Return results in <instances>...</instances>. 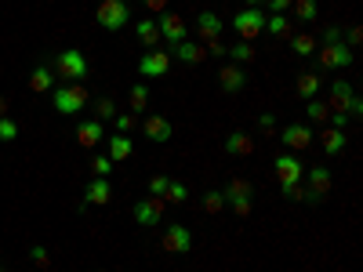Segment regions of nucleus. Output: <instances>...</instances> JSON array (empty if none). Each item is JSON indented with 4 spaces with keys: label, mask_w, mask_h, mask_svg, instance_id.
Segmentation results:
<instances>
[{
    "label": "nucleus",
    "mask_w": 363,
    "mask_h": 272,
    "mask_svg": "<svg viewBox=\"0 0 363 272\" xmlns=\"http://www.w3.org/2000/svg\"><path fill=\"white\" fill-rule=\"evenodd\" d=\"M319 40H324V44H341V29H338V26H327Z\"/></svg>",
    "instance_id": "8fccbe9b"
},
{
    "label": "nucleus",
    "mask_w": 363,
    "mask_h": 272,
    "mask_svg": "<svg viewBox=\"0 0 363 272\" xmlns=\"http://www.w3.org/2000/svg\"><path fill=\"white\" fill-rule=\"evenodd\" d=\"M167 185H171V178H167V175H153V178H149V196H164V193H167Z\"/></svg>",
    "instance_id": "79ce46f5"
},
{
    "label": "nucleus",
    "mask_w": 363,
    "mask_h": 272,
    "mask_svg": "<svg viewBox=\"0 0 363 272\" xmlns=\"http://www.w3.org/2000/svg\"><path fill=\"white\" fill-rule=\"evenodd\" d=\"M18 138V123L11 116H0V142H15Z\"/></svg>",
    "instance_id": "58836bf2"
},
{
    "label": "nucleus",
    "mask_w": 363,
    "mask_h": 272,
    "mask_svg": "<svg viewBox=\"0 0 363 272\" xmlns=\"http://www.w3.org/2000/svg\"><path fill=\"white\" fill-rule=\"evenodd\" d=\"M167 69H171V51H145L138 58L142 76H167Z\"/></svg>",
    "instance_id": "9b49d317"
},
{
    "label": "nucleus",
    "mask_w": 363,
    "mask_h": 272,
    "mask_svg": "<svg viewBox=\"0 0 363 272\" xmlns=\"http://www.w3.org/2000/svg\"><path fill=\"white\" fill-rule=\"evenodd\" d=\"M95 22L102 29L117 33V29H124L127 22H131V4H127V0H102L98 11H95Z\"/></svg>",
    "instance_id": "f257e3e1"
},
{
    "label": "nucleus",
    "mask_w": 363,
    "mask_h": 272,
    "mask_svg": "<svg viewBox=\"0 0 363 272\" xmlns=\"http://www.w3.org/2000/svg\"><path fill=\"white\" fill-rule=\"evenodd\" d=\"M0 272H4V268H0Z\"/></svg>",
    "instance_id": "5fc2aeb1"
},
{
    "label": "nucleus",
    "mask_w": 363,
    "mask_h": 272,
    "mask_svg": "<svg viewBox=\"0 0 363 272\" xmlns=\"http://www.w3.org/2000/svg\"><path fill=\"white\" fill-rule=\"evenodd\" d=\"M225 153L229 156H254V138L247 131H232L225 138Z\"/></svg>",
    "instance_id": "412c9836"
},
{
    "label": "nucleus",
    "mask_w": 363,
    "mask_h": 272,
    "mask_svg": "<svg viewBox=\"0 0 363 272\" xmlns=\"http://www.w3.org/2000/svg\"><path fill=\"white\" fill-rule=\"evenodd\" d=\"M157 29H160V40H167V48H175V44H182V40H189V22L178 11H164L157 18Z\"/></svg>",
    "instance_id": "39448f33"
},
{
    "label": "nucleus",
    "mask_w": 363,
    "mask_h": 272,
    "mask_svg": "<svg viewBox=\"0 0 363 272\" xmlns=\"http://www.w3.org/2000/svg\"><path fill=\"white\" fill-rule=\"evenodd\" d=\"M138 4H142L149 15H164V11H167V0H138Z\"/></svg>",
    "instance_id": "49530a36"
},
{
    "label": "nucleus",
    "mask_w": 363,
    "mask_h": 272,
    "mask_svg": "<svg viewBox=\"0 0 363 272\" xmlns=\"http://www.w3.org/2000/svg\"><path fill=\"white\" fill-rule=\"evenodd\" d=\"M222 196H225V203L229 200H237V196H254V185L247 182V178H232L225 189H222Z\"/></svg>",
    "instance_id": "cd10ccee"
},
{
    "label": "nucleus",
    "mask_w": 363,
    "mask_h": 272,
    "mask_svg": "<svg viewBox=\"0 0 363 272\" xmlns=\"http://www.w3.org/2000/svg\"><path fill=\"white\" fill-rule=\"evenodd\" d=\"M272 167H276V182H280V185H294V182H302V175H305V163L298 160L294 153H280Z\"/></svg>",
    "instance_id": "0eeeda50"
},
{
    "label": "nucleus",
    "mask_w": 363,
    "mask_h": 272,
    "mask_svg": "<svg viewBox=\"0 0 363 272\" xmlns=\"http://www.w3.org/2000/svg\"><path fill=\"white\" fill-rule=\"evenodd\" d=\"M356 62V51H349L345 44H324L316 48V66L319 69H345Z\"/></svg>",
    "instance_id": "423d86ee"
},
{
    "label": "nucleus",
    "mask_w": 363,
    "mask_h": 272,
    "mask_svg": "<svg viewBox=\"0 0 363 272\" xmlns=\"http://www.w3.org/2000/svg\"><path fill=\"white\" fill-rule=\"evenodd\" d=\"M316 36L312 33H291V51L298 55V58H309V55H316Z\"/></svg>",
    "instance_id": "5701e85b"
},
{
    "label": "nucleus",
    "mask_w": 363,
    "mask_h": 272,
    "mask_svg": "<svg viewBox=\"0 0 363 272\" xmlns=\"http://www.w3.org/2000/svg\"><path fill=\"white\" fill-rule=\"evenodd\" d=\"M345 142H349V138H345V131H338V128H327L324 135H319V145H324V153H327V156H338L341 149H345Z\"/></svg>",
    "instance_id": "4be33fe9"
},
{
    "label": "nucleus",
    "mask_w": 363,
    "mask_h": 272,
    "mask_svg": "<svg viewBox=\"0 0 363 272\" xmlns=\"http://www.w3.org/2000/svg\"><path fill=\"white\" fill-rule=\"evenodd\" d=\"M265 4V0H247V8H262Z\"/></svg>",
    "instance_id": "864d4df0"
},
{
    "label": "nucleus",
    "mask_w": 363,
    "mask_h": 272,
    "mask_svg": "<svg viewBox=\"0 0 363 272\" xmlns=\"http://www.w3.org/2000/svg\"><path fill=\"white\" fill-rule=\"evenodd\" d=\"M131 215H135L138 225H160V218H164V196H145V200H138Z\"/></svg>",
    "instance_id": "9d476101"
},
{
    "label": "nucleus",
    "mask_w": 363,
    "mask_h": 272,
    "mask_svg": "<svg viewBox=\"0 0 363 272\" xmlns=\"http://www.w3.org/2000/svg\"><path fill=\"white\" fill-rule=\"evenodd\" d=\"M127 106H131L135 116L149 106V88H145V83H135V88H131V95H127Z\"/></svg>",
    "instance_id": "c756f323"
},
{
    "label": "nucleus",
    "mask_w": 363,
    "mask_h": 272,
    "mask_svg": "<svg viewBox=\"0 0 363 272\" xmlns=\"http://www.w3.org/2000/svg\"><path fill=\"white\" fill-rule=\"evenodd\" d=\"M113 200V189H110V178H95L88 189H84V203L88 207H105Z\"/></svg>",
    "instance_id": "f3484780"
},
{
    "label": "nucleus",
    "mask_w": 363,
    "mask_h": 272,
    "mask_svg": "<svg viewBox=\"0 0 363 272\" xmlns=\"http://www.w3.org/2000/svg\"><path fill=\"white\" fill-rule=\"evenodd\" d=\"M305 116H309V123H327V116H331L327 102H319V98H309V102H305Z\"/></svg>",
    "instance_id": "7c9ffc66"
},
{
    "label": "nucleus",
    "mask_w": 363,
    "mask_h": 272,
    "mask_svg": "<svg viewBox=\"0 0 363 272\" xmlns=\"http://www.w3.org/2000/svg\"><path fill=\"white\" fill-rule=\"evenodd\" d=\"M113 116H117V102L113 98H98L95 102V120L105 123V120H113Z\"/></svg>",
    "instance_id": "72a5a7b5"
},
{
    "label": "nucleus",
    "mask_w": 363,
    "mask_h": 272,
    "mask_svg": "<svg viewBox=\"0 0 363 272\" xmlns=\"http://www.w3.org/2000/svg\"><path fill=\"white\" fill-rule=\"evenodd\" d=\"M171 55H175L178 62H185V66H200V62L207 58V48L200 44V40H182V44L171 48Z\"/></svg>",
    "instance_id": "dca6fc26"
},
{
    "label": "nucleus",
    "mask_w": 363,
    "mask_h": 272,
    "mask_svg": "<svg viewBox=\"0 0 363 272\" xmlns=\"http://www.w3.org/2000/svg\"><path fill=\"white\" fill-rule=\"evenodd\" d=\"M131 149H135V145H131V138H127V135H113L110 138V160L113 163L127 160V156H131Z\"/></svg>",
    "instance_id": "a878e982"
},
{
    "label": "nucleus",
    "mask_w": 363,
    "mask_h": 272,
    "mask_svg": "<svg viewBox=\"0 0 363 272\" xmlns=\"http://www.w3.org/2000/svg\"><path fill=\"white\" fill-rule=\"evenodd\" d=\"M200 203H204L207 215H222V211H225V196H222V189H207Z\"/></svg>",
    "instance_id": "2f4dec72"
},
{
    "label": "nucleus",
    "mask_w": 363,
    "mask_h": 272,
    "mask_svg": "<svg viewBox=\"0 0 363 272\" xmlns=\"http://www.w3.org/2000/svg\"><path fill=\"white\" fill-rule=\"evenodd\" d=\"M352 98H356L352 83H349V80H334V83H331V98H327V109H331V113H345Z\"/></svg>",
    "instance_id": "2eb2a0df"
},
{
    "label": "nucleus",
    "mask_w": 363,
    "mask_h": 272,
    "mask_svg": "<svg viewBox=\"0 0 363 272\" xmlns=\"http://www.w3.org/2000/svg\"><path fill=\"white\" fill-rule=\"evenodd\" d=\"M316 15H319L316 0H294V18H298V22H312Z\"/></svg>",
    "instance_id": "473e14b6"
},
{
    "label": "nucleus",
    "mask_w": 363,
    "mask_h": 272,
    "mask_svg": "<svg viewBox=\"0 0 363 272\" xmlns=\"http://www.w3.org/2000/svg\"><path fill=\"white\" fill-rule=\"evenodd\" d=\"M280 138H284V149L287 153H302V149H309V145H312V128H309V123H287Z\"/></svg>",
    "instance_id": "1a4fd4ad"
},
{
    "label": "nucleus",
    "mask_w": 363,
    "mask_h": 272,
    "mask_svg": "<svg viewBox=\"0 0 363 272\" xmlns=\"http://www.w3.org/2000/svg\"><path fill=\"white\" fill-rule=\"evenodd\" d=\"M345 113H349V116H363V102H359V98H352Z\"/></svg>",
    "instance_id": "3c124183"
},
{
    "label": "nucleus",
    "mask_w": 363,
    "mask_h": 272,
    "mask_svg": "<svg viewBox=\"0 0 363 272\" xmlns=\"http://www.w3.org/2000/svg\"><path fill=\"white\" fill-rule=\"evenodd\" d=\"M142 135L149 138V142H167L171 135H175V128H171V120L167 116H160V113H153V116H145L142 120Z\"/></svg>",
    "instance_id": "ddd939ff"
},
{
    "label": "nucleus",
    "mask_w": 363,
    "mask_h": 272,
    "mask_svg": "<svg viewBox=\"0 0 363 272\" xmlns=\"http://www.w3.org/2000/svg\"><path fill=\"white\" fill-rule=\"evenodd\" d=\"M164 196H167L171 203H185V200H189V189H185V185H182V182H171Z\"/></svg>",
    "instance_id": "ea45409f"
},
{
    "label": "nucleus",
    "mask_w": 363,
    "mask_h": 272,
    "mask_svg": "<svg viewBox=\"0 0 363 272\" xmlns=\"http://www.w3.org/2000/svg\"><path fill=\"white\" fill-rule=\"evenodd\" d=\"M51 66H55V73H58L62 80H70V83L88 76V58H84L80 51H58Z\"/></svg>",
    "instance_id": "20e7f679"
},
{
    "label": "nucleus",
    "mask_w": 363,
    "mask_h": 272,
    "mask_svg": "<svg viewBox=\"0 0 363 272\" xmlns=\"http://www.w3.org/2000/svg\"><path fill=\"white\" fill-rule=\"evenodd\" d=\"M29 88L37 91V95H44V91H51V69L44 66V62H40V66L29 73Z\"/></svg>",
    "instance_id": "bb28decb"
},
{
    "label": "nucleus",
    "mask_w": 363,
    "mask_h": 272,
    "mask_svg": "<svg viewBox=\"0 0 363 272\" xmlns=\"http://www.w3.org/2000/svg\"><path fill=\"white\" fill-rule=\"evenodd\" d=\"M225 33V22L215 15V11H200L197 15V40L200 44H207V40H218Z\"/></svg>",
    "instance_id": "f8f14e48"
},
{
    "label": "nucleus",
    "mask_w": 363,
    "mask_h": 272,
    "mask_svg": "<svg viewBox=\"0 0 363 272\" xmlns=\"http://www.w3.org/2000/svg\"><path fill=\"white\" fill-rule=\"evenodd\" d=\"M102 138H105V135H102V123H98V120H80V128H77L80 149H95Z\"/></svg>",
    "instance_id": "aec40b11"
},
{
    "label": "nucleus",
    "mask_w": 363,
    "mask_h": 272,
    "mask_svg": "<svg viewBox=\"0 0 363 272\" xmlns=\"http://www.w3.org/2000/svg\"><path fill=\"white\" fill-rule=\"evenodd\" d=\"M265 4H269L272 15H287V11L294 8V0H265Z\"/></svg>",
    "instance_id": "a18cd8bd"
},
{
    "label": "nucleus",
    "mask_w": 363,
    "mask_h": 272,
    "mask_svg": "<svg viewBox=\"0 0 363 272\" xmlns=\"http://www.w3.org/2000/svg\"><path fill=\"white\" fill-rule=\"evenodd\" d=\"M29 261H33V265H37L40 272H48V268H51V250H48V247H40V243H37V247L29 250Z\"/></svg>",
    "instance_id": "f704fd0d"
},
{
    "label": "nucleus",
    "mask_w": 363,
    "mask_h": 272,
    "mask_svg": "<svg viewBox=\"0 0 363 272\" xmlns=\"http://www.w3.org/2000/svg\"><path fill=\"white\" fill-rule=\"evenodd\" d=\"M160 243H164L167 254H189V250H193V233H189L185 225H167Z\"/></svg>",
    "instance_id": "6e6552de"
},
{
    "label": "nucleus",
    "mask_w": 363,
    "mask_h": 272,
    "mask_svg": "<svg viewBox=\"0 0 363 272\" xmlns=\"http://www.w3.org/2000/svg\"><path fill=\"white\" fill-rule=\"evenodd\" d=\"M113 123H117V135H127V131H135L138 116H135V113H117V116H113Z\"/></svg>",
    "instance_id": "c9c22d12"
},
{
    "label": "nucleus",
    "mask_w": 363,
    "mask_h": 272,
    "mask_svg": "<svg viewBox=\"0 0 363 272\" xmlns=\"http://www.w3.org/2000/svg\"><path fill=\"white\" fill-rule=\"evenodd\" d=\"M265 33H272V36H291L294 33V22L287 15H265Z\"/></svg>",
    "instance_id": "393cba45"
},
{
    "label": "nucleus",
    "mask_w": 363,
    "mask_h": 272,
    "mask_svg": "<svg viewBox=\"0 0 363 272\" xmlns=\"http://www.w3.org/2000/svg\"><path fill=\"white\" fill-rule=\"evenodd\" d=\"M0 116H8V98L0 95Z\"/></svg>",
    "instance_id": "603ef678"
},
{
    "label": "nucleus",
    "mask_w": 363,
    "mask_h": 272,
    "mask_svg": "<svg viewBox=\"0 0 363 272\" xmlns=\"http://www.w3.org/2000/svg\"><path fill=\"white\" fill-rule=\"evenodd\" d=\"M359 44H363V29H359V26H352V29L345 33V48H349V51H356Z\"/></svg>",
    "instance_id": "c03bdc74"
},
{
    "label": "nucleus",
    "mask_w": 363,
    "mask_h": 272,
    "mask_svg": "<svg viewBox=\"0 0 363 272\" xmlns=\"http://www.w3.org/2000/svg\"><path fill=\"white\" fill-rule=\"evenodd\" d=\"M225 207H232V215H237V218H247L251 207H254V200H251V196H237V200H229Z\"/></svg>",
    "instance_id": "e433bc0d"
},
{
    "label": "nucleus",
    "mask_w": 363,
    "mask_h": 272,
    "mask_svg": "<svg viewBox=\"0 0 363 272\" xmlns=\"http://www.w3.org/2000/svg\"><path fill=\"white\" fill-rule=\"evenodd\" d=\"M135 36H138V44L145 51H157L160 48V29H157V18H142V22L135 26Z\"/></svg>",
    "instance_id": "a211bd4d"
},
{
    "label": "nucleus",
    "mask_w": 363,
    "mask_h": 272,
    "mask_svg": "<svg viewBox=\"0 0 363 272\" xmlns=\"http://www.w3.org/2000/svg\"><path fill=\"white\" fill-rule=\"evenodd\" d=\"M232 33H237L240 40H247V44H254L258 40V33H265V11L262 8H244L232 15Z\"/></svg>",
    "instance_id": "f03ea898"
},
{
    "label": "nucleus",
    "mask_w": 363,
    "mask_h": 272,
    "mask_svg": "<svg viewBox=\"0 0 363 272\" xmlns=\"http://www.w3.org/2000/svg\"><path fill=\"white\" fill-rule=\"evenodd\" d=\"M204 48H207V58H225V55H229V48L222 44V36H218V40H207Z\"/></svg>",
    "instance_id": "37998d69"
},
{
    "label": "nucleus",
    "mask_w": 363,
    "mask_h": 272,
    "mask_svg": "<svg viewBox=\"0 0 363 272\" xmlns=\"http://www.w3.org/2000/svg\"><path fill=\"white\" fill-rule=\"evenodd\" d=\"M91 171H95V178H110L113 160H110V156H95V160H91Z\"/></svg>",
    "instance_id": "a19ab883"
},
{
    "label": "nucleus",
    "mask_w": 363,
    "mask_h": 272,
    "mask_svg": "<svg viewBox=\"0 0 363 272\" xmlns=\"http://www.w3.org/2000/svg\"><path fill=\"white\" fill-rule=\"evenodd\" d=\"M98 272H102V268H98Z\"/></svg>",
    "instance_id": "6e6d98bb"
},
{
    "label": "nucleus",
    "mask_w": 363,
    "mask_h": 272,
    "mask_svg": "<svg viewBox=\"0 0 363 272\" xmlns=\"http://www.w3.org/2000/svg\"><path fill=\"white\" fill-rule=\"evenodd\" d=\"M258 128H262V135H272V131H276V116H272V113H262V116H258Z\"/></svg>",
    "instance_id": "09e8293b"
},
{
    "label": "nucleus",
    "mask_w": 363,
    "mask_h": 272,
    "mask_svg": "<svg viewBox=\"0 0 363 272\" xmlns=\"http://www.w3.org/2000/svg\"><path fill=\"white\" fill-rule=\"evenodd\" d=\"M327 123H331V128H338V131H345L349 128V113H331Z\"/></svg>",
    "instance_id": "de8ad7c7"
},
{
    "label": "nucleus",
    "mask_w": 363,
    "mask_h": 272,
    "mask_svg": "<svg viewBox=\"0 0 363 272\" xmlns=\"http://www.w3.org/2000/svg\"><path fill=\"white\" fill-rule=\"evenodd\" d=\"M284 189V196L287 200H294V203H305L309 200V189H302V182H294V185H280Z\"/></svg>",
    "instance_id": "4c0bfd02"
},
{
    "label": "nucleus",
    "mask_w": 363,
    "mask_h": 272,
    "mask_svg": "<svg viewBox=\"0 0 363 272\" xmlns=\"http://www.w3.org/2000/svg\"><path fill=\"white\" fill-rule=\"evenodd\" d=\"M294 91H298V98H302V102L316 98L319 95V76L316 73H302V76H298V83H294Z\"/></svg>",
    "instance_id": "b1692460"
},
{
    "label": "nucleus",
    "mask_w": 363,
    "mask_h": 272,
    "mask_svg": "<svg viewBox=\"0 0 363 272\" xmlns=\"http://www.w3.org/2000/svg\"><path fill=\"white\" fill-rule=\"evenodd\" d=\"M331 171L327 167H319V163H312V171H309V193L316 196V200H324L327 193H331Z\"/></svg>",
    "instance_id": "6ab92c4d"
},
{
    "label": "nucleus",
    "mask_w": 363,
    "mask_h": 272,
    "mask_svg": "<svg viewBox=\"0 0 363 272\" xmlns=\"http://www.w3.org/2000/svg\"><path fill=\"white\" fill-rule=\"evenodd\" d=\"M84 106H88V91H84L80 83H62V88H55V109L62 116H73Z\"/></svg>",
    "instance_id": "7ed1b4c3"
},
{
    "label": "nucleus",
    "mask_w": 363,
    "mask_h": 272,
    "mask_svg": "<svg viewBox=\"0 0 363 272\" xmlns=\"http://www.w3.org/2000/svg\"><path fill=\"white\" fill-rule=\"evenodd\" d=\"M254 55H258V51H254V44H247V40H237V44L229 48V58L237 62V66H247V62H254Z\"/></svg>",
    "instance_id": "c85d7f7f"
},
{
    "label": "nucleus",
    "mask_w": 363,
    "mask_h": 272,
    "mask_svg": "<svg viewBox=\"0 0 363 272\" xmlns=\"http://www.w3.org/2000/svg\"><path fill=\"white\" fill-rule=\"evenodd\" d=\"M218 83H222L225 95H240L247 88V73L237 66V62H229V66H222V73H218Z\"/></svg>",
    "instance_id": "4468645a"
}]
</instances>
